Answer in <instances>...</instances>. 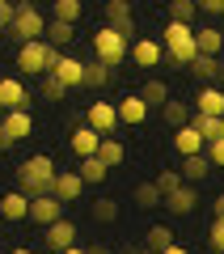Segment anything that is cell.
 Segmentation results:
<instances>
[{"label":"cell","instance_id":"cell-50","mask_svg":"<svg viewBox=\"0 0 224 254\" xmlns=\"http://www.w3.org/2000/svg\"><path fill=\"white\" fill-rule=\"evenodd\" d=\"M0 4H4V0H0Z\"/></svg>","mask_w":224,"mask_h":254},{"label":"cell","instance_id":"cell-27","mask_svg":"<svg viewBox=\"0 0 224 254\" xmlns=\"http://www.w3.org/2000/svg\"><path fill=\"white\" fill-rule=\"evenodd\" d=\"M190 123L199 127V136H203V140H220L224 136V115H199V110H195Z\"/></svg>","mask_w":224,"mask_h":254},{"label":"cell","instance_id":"cell-14","mask_svg":"<svg viewBox=\"0 0 224 254\" xmlns=\"http://www.w3.org/2000/svg\"><path fill=\"white\" fill-rule=\"evenodd\" d=\"M127 55H131L140 68H157V64L165 60V47L157 43V38H135V43L127 47Z\"/></svg>","mask_w":224,"mask_h":254},{"label":"cell","instance_id":"cell-43","mask_svg":"<svg viewBox=\"0 0 224 254\" xmlns=\"http://www.w3.org/2000/svg\"><path fill=\"white\" fill-rule=\"evenodd\" d=\"M59 254H89V250H81V246H68V250H59Z\"/></svg>","mask_w":224,"mask_h":254},{"label":"cell","instance_id":"cell-48","mask_svg":"<svg viewBox=\"0 0 224 254\" xmlns=\"http://www.w3.org/2000/svg\"><path fill=\"white\" fill-rule=\"evenodd\" d=\"M144 254H157V250H144Z\"/></svg>","mask_w":224,"mask_h":254},{"label":"cell","instance_id":"cell-16","mask_svg":"<svg viewBox=\"0 0 224 254\" xmlns=\"http://www.w3.org/2000/svg\"><path fill=\"white\" fill-rule=\"evenodd\" d=\"M0 106L4 110H30V89L17 76H4V81H0Z\"/></svg>","mask_w":224,"mask_h":254},{"label":"cell","instance_id":"cell-12","mask_svg":"<svg viewBox=\"0 0 224 254\" xmlns=\"http://www.w3.org/2000/svg\"><path fill=\"white\" fill-rule=\"evenodd\" d=\"M51 72L59 76L68 89H81V85H85V64L76 60V55H63L59 51V55H55V64H51Z\"/></svg>","mask_w":224,"mask_h":254},{"label":"cell","instance_id":"cell-2","mask_svg":"<svg viewBox=\"0 0 224 254\" xmlns=\"http://www.w3.org/2000/svg\"><path fill=\"white\" fill-rule=\"evenodd\" d=\"M55 55H59V47H51L47 38H30V43H21V47H17V68H21V76H43V72H51Z\"/></svg>","mask_w":224,"mask_h":254},{"label":"cell","instance_id":"cell-25","mask_svg":"<svg viewBox=\"0 0 224 254\" xmlns=\"http://www.w3.org/2000/svg\"><path fill=\"white\" fill-rule=\"evenodd\" d=\"M76 174H81V178L89 182V187H98V182H106V178H110V165L102 161L98 153H93V157H81V165H76Z\"/></svg>","mask_w":224,"mask_h":254},{"label":"cell","instance_id":"cell-19","mask_svg":"<svg viewBox=\"0 0 224 254\" xmlns=\"http://www.w3.org/2000/svg\"><path fill=\"white\" fill-rule=\"evenodd\" d=\"M173 148H178L182 157H190V153H203L207 140L199 136V127H195V123H182V127H173Z\"/></svg>","mask_w":224,"mask_h":254},{"label":"cell","instance_id":"cell-20","mask_svg":"<svg viewBox=\"0 0 224 254\" xmlns=\"http://www.w3.org/2000/svg\"><path fill=\"white\" fill-rule=\"evenodd\" d=\"M0 216L4 220H26L30 216V195L26 190H9V195H0Z\"/></svg>","mask_w":224,"mask_h":254},{"label":"cell","instance_id":"cell-44","mask_svg":"<svg viewBox=\"0 0 224 254\" xmlns=\"http://www.w3.org/2000/svg\"><path fill=\"white\" fill-rule=\"evenodd\" d=\"M9 254H34V250H30V246H17V250H9Z\"/></svg>","mask_w":224,"mask_h":254},{"label":"cell","instance_id":"cell-23","mask_svg":"<svg viewBox=\"0 0 224 254\" xmlns=\"http://www.w3.org/2000/svg\"><path fill=\"white\" fill-rule=\"evenodd\" d=\"M182 182H203L207 174H212V161H207V153H190V157H182Z\"/></svg>","mask_w":224,"mask_h":254},{"label":"cell","instance_id":"cell-21","mask_svg":"<svg viewBox=\"0 0 224 254\" xmlns=\"http://www.w3.org/2000/svg\"><path fill=\"white\" fill-rule=\"evenodd\" d=\"M195 47H199V55H220L224 51V30L220 26H199L195 30Z\"/></svg>","mask_w":224,"mask_h":254},{"label":"cell","instance_id":"cell-28","mask_svg":"<svg viewBox=\"0 0 224 254\" xmlns=\"http://www.w3.org/2000/svg\"><path fill=\"white\" fill-rule=\"evenodd\" d=\"M98 157L110 165V170H114V165H123V161H127V148H123V140H114V136H102Z\"/></svg>","mask_w":224,"mask_h":254},{"label":"cell","instance_id":"cell-45","mask_svg":"<svg viewBox=\"0 0 224 254\" xmlns=\"http://www.w3.org/2000/svg\"><path fill=\"white\" fill-rule=\"evenodd\" d=\"M13 4H17V9H21V4H38V0H13Z\"/></svg>","mask_w":224,"mask_h":254},{"label":"cell","instance_id":"cell-9","mask_svg":"<svg viewBox=\"0 0 224 254\" xmlns=\"http://www.w3.org/2000/svg\"><path fill=\"white\" fill-rule=\"evenodd\" d=\"M81 190H85V178L76 170H55V182H51V195L59 203H76L81 199Z\"/></svg>","mask_w":224,"mask_h":254},{"label":"cell","instance_id":"cell-7","mask_svg":"<svg viewBox=\"0 0 224 254\" xmlns=\"http://www.w3.org/2000/svg\"><path fill=\"white\" fill-rule=\"evenodd\" d=\"M43 246L51 254H59V250H68V246H76V225L72 220H51V225H43Z\"/></svg>","mask_w":224,"mask_h":254},{"label":"cell","instance_id":"cell-26","mask_svg":"<svg viewBox=\"0 0 224 254\" xmlns=\"http://www.w3.org/2000/svg\"><path fill=\"white\" fill-rule=\"evenodd\" d=\"M110 81H114V68L110 64H102V60L85 64V89H106Z\"/></svg>","mask_w":224,"mask_h":254},{"label":"cell","instance_id":"cell-34","mask_svg":"<svg viewBox=\"0 0 224 254\" xmlns=\"http://www.w3.org/2000/svg\"><path fill=\"white\" fill-rule=\"evenodd\" d=\"M199 0H169V21H195Z\"/></svg>","mask_w":224,"mask_h":254},{"label":"cell","instance_id":"cell-15","mask_svg":"<svg viewBox=\"0 0 224 254\" xmlns=\"http://www.w3.org/2000/svg\"><path fill=\"white\" fill-rule=\"evenodd\" d=\"M106 26H114L123 38L135 34V17H131V0H110L106 4Z\"/></svg>","mask_w":224,"mask_h":254},{"label":"cell","instance_id":"cell-31","mask_svg":"<svg viewBox=\"0 0 224 254\" xmlns=\"http://www.w3.org/2000/svg\"><path fill=\"white\" fill-rule=\"evenodd\" d=\"M135 208H161V190H157V182H140V187L131 190Z\"/></svg>","mask_w":224,"mask_h":254},{"label":"cell","instance_id":"cell-3","mask_svg":"<svg viewBox=\"0 0 224 254\" xmlns=\"http://www.w3.org/2000/svg\"><path fill=\"white\" fill-rule=\"evenodd\" d=\"M161 47H165V55H169L178 68H186V64L199 55V47H195V26H190V21H169V26H165V43H161Z\"/></svg>","mask_w":224,"mask_h":254},{"label":"cell","instance_id":"cell-37","mask_svg":"<svg viewBox=\"0 0 224 254\" xmlns=\"http://www.w3.org/2000/svg\"><path fill=\"white\" fill-rule=\"evenodd\" d=\"M153 182H157V190H161V199H165V195H169L173 187H182V174H178V170H161Z\"/></svg>","mask_w":224,"mask_h":254},{"label":"cell","instance_id":"cell-5","mask_svg":"<svg viewBox=\"0 0 224 254\" xmlns=\"http://www.w3.org/2000/svg\"><path fill=\"white\" fill-rule=\"evenodd\" d=\"M9 34H17L21 43H30V38H43V34H47V17L38 13V4H21L17 17L9 21Z\"/></svg>","mask_w":224,"mask_h":254},{"label":"cell","instance_id":"cell-8","mask_svg":"<svg viewBox=\"0 0 224 254\" xmlns=\"http://www.w3.org/2000/svg\"><path fill=\"white\" fill-rule=\"evenodd\" d=\"M85 123L98 127L102 136H114V131H118V106H114V102H89Z\"/></svg>","mask_w":224,"mask_h":254},{"label":"cell","instance_id":"cell-41","mask_svg":"<svg viewBox=\"0 0 224 254\" xmlns=\"http://www.w3.org/2000/svg\"><path fill=\"white\" fill-rule=\"evenodd\" d=\"M212 216H216V220H224V190L212 199Z\"/></svg>","mask_w":224,"mask_h":254},{"label":"cell","instance_id":"cell-30","mask_svg":"<svg viewBox=\"0 0 224 254\" xmlns=\"http://www.w3.org/2000/svg\"><path fill=\"white\" fill-rule=\"evenodd\" d=\"M140 98L148 102V106H165V102H169V85H165V81H157V76H153V81H144Z\"/></svg>","mask_w":224,"mask_h":254},{"label":"cell","instance_id":"cell-17","mask_svg":"<svg viewBox=\"0 0 224 254\" xmlns=\"http://www.w3.org/2000/svg\"><path fill=\"white\" fill-rule=\"evenodd\" d=\"M98 144H102V131H98V127H89V123H81L68 136V148L76 157H93V153H98Z\"/></svg>","mask_w":224,"mask_h":254},{"label":"cell","instance_id":"cell-49","mask_svg":"<svg viewBox=\"0 0 224 254\" xmlns=\"http://www.w3.org/2000/svg\"><path fill=\"white\" fill-rule=\"evenodd\" d=\"M0 115H4V106H0Z\"/></svg>","mask_w":224,"mask_h":254},{"label":"cell","instance_id":"cell-32","mask_svg":"<svg viewBox=\"0 0 224 254\" xmlns=\"http://www.w3.org/2000/svg\"><path fill=\"white\" fill-rule=\"evenodd\" d=\"M173 242H178V237H173V229H169V225H153V229H148V250L161 254L165 246H173Z\"/></svg>","mask_w":224,"mask_h":254},{"label":"cell","instance_id":"cell-39","mask_svg":"<svg viewBox=\"0 0 224 254\" xmlns=\"http://www.w3.org/2000/svg\"><path fill=\"white\" fill-rule=\"evenodd\" d=\"M207 242H212V250H216V254H224V220H216V216H212V229H207Z\"/></svg>","mask_w":224,"mask_h":254},{"label":"cell","instance_id":"cell-6","mask_svg":"<svg viewBox=\"0 0 224 254\" xmlns=\"http://www.w3.org/2000/svg\"><path fill=\"white\" fill-rule=\"evenodd\" d=\"M0 131H4V144H21V140H30V131H34L30 110H4V115H0Z\"/></svg>","mask_w":224,"mask_h":254},{"label":"cell","instance_id":"cell-36","mask_svg":"<svg viewBox=\"0 0 224 254\" xmlns=\"http://www.w3.org/2000/svg\"><path fill=\"white\" fill-rule=\"evenodd\" d=\"M43 98H51V102H63V98H68V85H63L55 72H43Z\"/></svg>","mask_w":224,"mask_h":254},{"label":"cell","instance_id":"cell-40","mask_svg":"<svg viewBox=\"0 0 224 254\" xmlns=\"http://www.w3.org/2000/svg\"><path fill=\"white\" fill-rule=\"evenodd\" d=\"M199 13H207V17H224V0H199Z\"/></svg>","mask_w":224,"mask_h":254},{"label":"cell","instance_id":"cell-11","mask_svg":"<svg viewBox=\"0 0 224 254\" xmlns=\"http://www.w3.org/2000/svg\"><path fill=\"white\" fill-rule=\"evenodd\" d=\"M186 72L195 81H203V85H220L224 81V64H220V55H195L186 64Z\"/></svg>","mask_w":224,"mask_h":254},{"label":"cell","instance_id":"cell-33","mask_svg":"<svg viewBox=\"0 0 224 254\" xmlns=\"http://www.w3.org/2000/svg\"><path fill=\"white\" fill-rule=\"evenodd\" d=\"M93 220H102V225H110V220H118V212H123V208H118V199H93Z\"/></svg>","mask_w":224,"mask_h":254},{"label":"cell","instance_id":"cell-29","mask_svg":"<svg viewBox=\"0 0 224 254\" xmlns=\"http://www.w3.org/2000/svg\"><path fill=\"white\" fill-rule=\"evenodd\" d=\"M161 115H165V123H169V127H182V123H190L195 106H190V102H165Z\"/></svg>","mask_w":224,"mask_h":254},{"label":"cell","instance_id":"cell-38","mask_svg":"<svg viewBox=\"0 0 224 254\" xmlns=\"http://www.w3.org/2000/svg\"><path fill=\"white\" fill-rule=\"evenodd\" d=\"M203 153H207V161H212V170H220V165H224V136L220 140H207Z\"/></svg>","mask_w":224,"mask_h":254},{"label":"cell","instance_id":"cell-42","mask_svg":"<svg viewBox=\"0 0 224 254\" xmlns=\"http://www.w3.org/2000/svg\"><path fill=\"white\" fill-rule=\"evenodd\" d=\"M161 254H186V246H178V242H173V246H165Z\"/></svg>","mask_w":224,"mask_h":254},{"label":"cell","instance_id":"cell-18","mask_svg":"<svg viewBox=\"0 0 224 254\" xmlns=\"http://www.w3.org/2000/svg\"><path fill=\"white\" fill-rule=\"evenodd\" d=\"M114 106H118V123H127V127H140L144 119H148V110H153L148 102L140 98V93H127V98L114 102Z\"/></svg>","mask_w":224,"mask_h":254},{"label":"cell","instance_id":"cell-1","mask_svg":"<svg viewBox=\"0 0 224 254\" xmlns=\"http://www.w3.org/2000/svg\"><path fill=\"white\" fill-rule=\"evenodd\" d=\"M55 170H59V165H55L47 153H34V157H26V161L17 165V187L26 190V195H51Z\"/></svg>","mask_w":224,"mask_h":254},{"label":"cell","instance_id":"cell-46","mask_svg":"<svg viewBox=\"0 0 224 254\" xmlns=\"http://www.w3.org/2000/svg\"><path fill=\"white\" fill-rule=\"evenodd\" d=\"M4 34H9V26H4V21H0V38H4Z\"/></svg>","mask_w":224,"mask_h":254},{"label":"cell","instance_id":"cell-22","mask_svg":"<svg viewBox=\"0 0 224 254\" xmlns=\"http://www.w3.org/2000/svg\"><path fill=\"white\" fill-rule=\"evenodd\" d=\"M195 110L199 115H224V89L220 85H203L195 98Z\"/></svg>","mask_w":224,"mask_h":254},{"label":"cell","instance_id":"cell-13","mask_svg":"<svg viewBox=\"0 0 224 254\" xmlns=\"http://www.w3.org/2000/svg\"><path fill=\"white\" fill-rule=\"evenodd\" d=\"M63 216V203L55 199V195H30V216L26 220H34V225H51V220H59Z\"/></svg>","mask_w":224,"mask_h":254},{"label":"cell","instance_id":"cell-4","mask_svg":"<svg viewBox=\"0 0 224 254\" xmlns=\"http://www.w3.org/2000/svg\"><path fill=\"white\" fill-rule=\"evenodd\" d=\"M93 55H98L102 64H110V68H118V64L127 60V38L118 34L114 26H102L98 34H93Z\"/></svg>","mask_w":224,"mask_h":254},{"label":"cell","instance_id":"cell-10","mask_svg":"<svg viewBox=\"0 0 224 254\" xmlns=\"http://www.w3.org/2000/svg\"><path fill=\"white\" fill-rule=\"evenodd\" d=\"M161 208H169L173 216H190V212L199 208V190H195V182H182V187H173L169 195L161 199Z\"/></svg>","mask_w":224,"mask_h":254},{"label":"cell","instance_id":"cell-24","mask_svg":"<svg viewBox=\"0 0 224 254\" xmlns=\"http://www.w3.org/2000/svg\"><path fill=\"white\" fill-rule=\"evenodd\" d=\"M43 38H47L51 47H59V51H63V47L76 38V21H59V17H51V21H47V34H43Z\"/></svg>","mask_w":224,"mask_h":254},{"label":"cell","instance_id":"cell-35","mask_svg":"<svg viewBox=\"0 0 224 254\" xmlns=\"http://www.w3.org/2000/svg\"><path fill=\"white\" fill-rule=\"evenodd\" d=\"M81 13H85L81 0H55V13H51V17H59V21H81Z\"/></svg>","mask_w":224,"mask_h":254},{"label":"cell","instance_id":"cell-47","mask_svg":"<svg viewBox=\"0 0 224 254\" xmlns=\"http://www.w3.org/2000/svg\"><path fill=\"white\" fill-rule=\"evenodd\" d=\"M0 148H4V131H0Z\"/></svg>","mask_w":224,"mask_h":254}]
</instances>
